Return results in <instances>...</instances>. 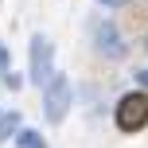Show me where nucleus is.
I'll return each mask as SVG.
<instances>
[{
    "label": "nucleus",
    "instance_id": "nucleus-3",
    "mask_svg": "<svg viewBox=\"0 0 148 148\" xmlns=\"http://www.w3.org/2000/svg\"><path fill=\"white\" fill-rule=\"evenodd\" d=\"M148 125V94H125L117 101V129L121 133H136Z\"/></svg>",
    "mask_w": 148,
    "mask_h": 148
},
{
    "label": "nucleus",
    "instance_id": "nucleus-6",
    "mask_svg": "<svg viewBox=\"0 0 148 148\" xmlns=\"http://www.w3.org/2000/svg\"><path fill=\"white\" fill-rule=\"evenodd\" d=\"M12 140L20 144V148H43V136H39L35 129H20V133H16Z\"/></svg>",
    "mask_w": 148,
    "mask_h": 148
},
{
    "label": "nucleus",
    "instance_id": "nucleus-10",
    "mask_svg": "<svg viewBox=\"0 0 148 148\" xmlns=\"http://www.w3.org/2000/svg\"><path fill=\"white\" fill-rule=\"evenodd\" d=\"M97 4H105V8H121L125 0H97Z\"/></svg>",
    "mask_w": 148,
    "mask_h": 148
},
{
    "label": "nucleus",
    "instance_id": "nucleus-2",
    "mask_svg": "<svg viewBox=\"0 0 148 148\" xmlns=\"http://www.w3.org/2000/svg\"><path fill=\"white\" fill-rule=\"evenodd\" d=\"M27 55H31L27 82L43 90L47 82H51V74H55V43H51L47 35H31V47H27Z\"/></svg>",
    "mask_w": 148,
    "mask_h": 148
},
{
    "label": "nucleus",
    "instance_id": "nucleus-8",
    "mask_svg": "<svg viewBox=\"0 0 148 148\" xmlns=\"http://www.w3.org/2000/svg\"><path fill=\"white\" fill-rule=\"evenodd\" d=\"M8 70H12V59H8V47L4 43H0V78H4V74Z\"/></svg>",
    "mask_w": 148,
    "mask_h": 148
},
{
    "label": "nucleus",
    "instance_id": "nucleus-4",
    "mask_svg": "<svg viewBox=\"0 0 148 148\" xmlns=\"http://www.w3.org/2000/svg\"><path fill=\"white\" fill-rule=\"evenodd\" d=\"M94 47H97V55H105L113 62L129 55V43H125V35H121V27L113 20H97L94 23Z\"/></svg>",
    "mask_w": 148,
    "mask_h": 148
},
{
    "label": "nucleus",
    "instance_id": "nucleus-5",
    "mask_svg": "<svg viewBox=\"0 0 148 148\" xmlns=\"http://www.w3.org/2000/svg\"><path fill=\"white\" fill-rule=\"evenodd\" d=\"M16 133H20V113H0V144H4V140H12V136Z\"/></svg>",
    "mask_w": 148,
    "mask_h": 148
},
{
    "label": "nucleus",
    "instance_id": "nucleus-9",
    "mask_svg": "<svg viewBox=\"0 0 148 148\" xmlns=\"http://www.w3.org/2000/svg\"><path fill=\"white\" fill-rule=\"evenodd\" d=\"M136 86H144V90H148V70H136Z\"/></svg>",
    "mask_w": 148,
    "mask_h": 148
},
{
    "label": "nucleus",
    "instance_id": "nucleus-11",
    "mask_svg": "<svg viewBox=\"0 0 148 148\" xmlns=\"http://www.w3.org/2000/svg\"><path fill=\"white\" fill-rule=\"evenodd\" d=\"M144 47H148V39H144Z\"/></svg>",
    "mask_w": 148,
    "mask_h": 148
},
{
    "label": "nucleus",
    "instance_id": "nucleus-7",
    "mask_svg": "<svg viewBox=\"0 0 148 148\" xmlns=\"http://www.w3.org/2000/svg\"><path fill=\"white\" fill-rule=\"evenodd\" d=\"M0 82H4L8 90H20V86H23V78H20V74H16V70H8L4 78H0Z\"/></svg>",
    "mask_w": 148,
    "mask_h": 148
},
{
    "label": "nucleus",
    "instance_id": "nucleus-1",
    "mask_svg": "<svg viewBox=\"0 0 148 148\" xmlns=\"http://www.w3.org/2000/svg\"><path fill=\"white\" fill-rule=\"evenodd\" d=\"M70 105H74V86H70L66 74L55 70L51 82L43 86V117L51 121V125H62L66 113H70Z\"/></svg>",
    "mask_w": 148,
    "mask_h": 148
},
{
    "label": "nucleus",
    "instance_id": "nucleus-12",
    "mask_svg": "<svg viewBox=\"0 0 148 148\" xmlns=\"http://www.w3.org/2000/svg\"><path fill=\"white\" fill-rule=\"evenodd\" d=\"M0 113H4V109H0Z\"/></svg>",
    "mask_w": 148,
    "mask_h": 148
}]
</instances>
